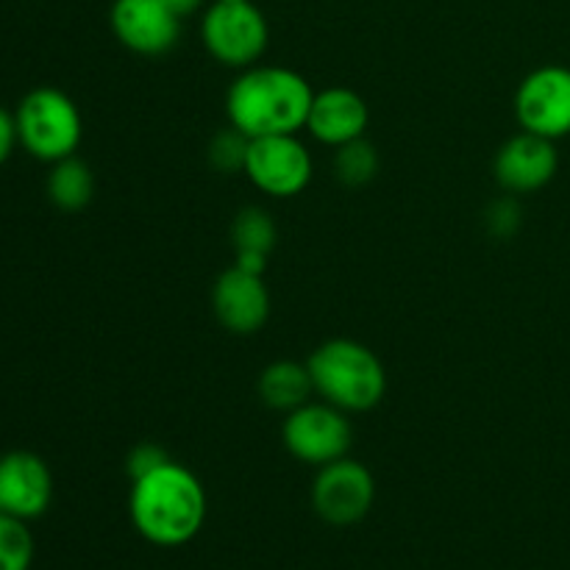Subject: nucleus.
<instances>
[{
	"instance_id": "ddd939ff",
	"label": "nucleus",
	"mask_w": 570,
	"mask_h": 570,
	"mask_svg": "<svg viewBox=\"0 0 570 570\" xmlns=\"http://www.w3.org/2000/svg\"><path fill=\"white\" fill-rule=\"evenodd\" d=\"M53 501V476L42 456L11 451L0 456V512L20 521L45 515Z\"/></svg>"
},
{
	"instance_id": "6e6552de",
	"label": "nucleus",
	"mask_w": 570,
	"mask_h": 570,
	"mask_svg": "<svg viewBox=\"0 0 570 570\" xmlns=\"http://www.w3.org/2000/svg\"><path fill=\"white\" fill-rule=\"evenodd\" d=\"M376 482L362 462L334 460L317 471L312 484V507L328 527H354L371 512Z\"/></svg>"
},
{
	"instance_id": "39448f33",
	"label": "nucleus",
	"mask_w": 570,
	"mask_h": 570,
	"mask_svg": "<svg viewBox=\"0 0 570 570\" xmlns=\"http://www.w3.org/2000/svg\"><path fill=\"white\" fill-rule=\"evenodd\" d=\"M206 50L220 65L248 70L265 56L271 28L265 14L250 0L245 3H212L200 20Z\"/></svg>"
},
{
	"instance_id": "b1692460",
	"label": "nucleus",
	"mask_w": 570,
	"mask_h": 570,
	"mask_svg": "<svg viewBox=\"0 0 570 570\" xmlns=\"http://www.w3.org/2000/svg\"><path fill=\"white\" fill-rule=\"evenodd\" d=\"M159 3H165L167 9L178 17V20H184V17L195 14V11L204 6V0H159Z\"/></svg>"
},
{
	"instance_id": "2eb2a0df",
	"label": "nucleus",
	"mask_w": 570,
	"mask_h": 570,
	"mask_svg": "<svg viewBox=\"0 0 570 570\" xmlns=\"http://www.w3.org/2000/svg\"><path fill=\"white\" fill-rule=\"evenodd\" d=\"M276 223L259 206H248L234 217L232 245H234V265L243 271L262 273L267 271V256L276 245Z\"/></svg>"
},
{
	"instance_id": "393cba45",
	"label": "nucleus",
	"mask_w": 570,
	"mask_h": 570,
	"mask_svg": "<svg viewBox=\"0 0 570 570\" xmlns=\"http://www.w3.org/2000/svg\"><path fill=\"white\" fill-rule=\"evenodd\" d=\"M217 3H245V0H217Z\"/></svg>"
},
{
	"instance_id": "f03ea898",
	"label": "nucleus",
	"mask_w": 570,
	"mask_h": 570,
	"mask_svg": "<svg viewBox=\"0 0 570 570\" xmlns=\"http://www.w3.org/2000/svg\"><path fill=\"white\" fill-rule=\"evenodd\" d=\"M312 100L315 92L301 72L278 65H254L228 87L226 115L248 139L298 134L309 120Z\"/></svg>"
},
{
	"instance_id": "f3484780",
	"label": "nucleus",
	"mask_w": 570,
	"mask_h": 570,
	"mask_svg": "<svg viewBox=\"0 0 570 570\" xmlns=\"http://www.w3.org/2000/svg\"><path fill=\"white\" fill-rule=\"evenodd\" d=\"M95 181L89 167L76 156L53 161V170L48 176V195L61 212H81L92 200Z\"/></svg>"
},
{
	"instance_id": "7ed1b4c3",
	"label": "nucleus",
	"mask_w": 570,
	"mask_h": 570,
	"mask_svg": "<svg viewBox=\"0 0 570 570\" xmlns=\"http://www.w3.org/2000/svg\"><path fill=\"white\" fill-rule=\"evenodd\" d=\"M312 387L326 404L343 412H367L382 404L387 393V373L376 351L356 340H328L312 351Z\"/></svg>"
},
{
	"instance_id": "4468645a",
	"label": "nucleus",
	"mask_w": 570,
	"mask_h": 570,
	"mask_svg": "<svg viewBox=\"0 0 570 570\" xmlns=\"http://www.w3.org/2000/svg\"><path fill=\"white\" fill-rule=\"evenodd\" d=\"M367 122H371V111L360 92L348 87H328L315 92L306 128L317 142L340 148V145L365 137Z\"/></svg>"
},
{
	"instance_id": "9b49d317",
	"label": "nucleus",
	"mask_w": 570,
	"mask_h": 570,
	"mask_svg": "<svg viewBox=\"0 0 570 570\" xmlns=\"http://www.w3.org/2000/svg\"><path fill=\"white\" fill-rule=\"evenodd\" d=\"M212 309L220 326L232 334H256L271 317V289L265 276L232 265L217 276Z\"/></svg>"
},
{
	"instance_id": "dca6fc26",
	"label": "nucleus",
	"mask_w": 570,
	"mask_h": 570,
	"mask_svg": "<svg viewBox=\"0 0 570 570\" xmlns=\"http://www.w3.org/2000/svg\"><path fill=\"white\" fill-rule=\"evenodd\" d=\"M256 390H259V399L265 401L271 410L282 412L298 410V406H304L306 401H309V395L315 393L309 367L293 360H282L267 365L265 371H262Z\"/></svg>"
},
{
	"instance_id": "0eeeda50",
	"label": "nucleus",
	"mask_w": 570,
	"mask_h": 570,
	"mask_svg": "<svg viewBox=\"0 0 570 570\" xmlns=\"http://www.w3.org/2000/svg\"><path fill=\"white\" fill-rule=\"evenodd\" d=\"M245 176L271 198H293L312 181V156L295 134L248 139Z\"/></svg>"
},
{
	"instance_id": "a211bd4d",
	"label": "nucleus",
	"mask_w": 570,
	"mask_h": 570,
	"mask_svg": "<svg viewBox=\"0 0 570 570\" xmlns=\"http://www.w3.org/2000/svg\"><path fill=\"white\" fill-rule=\"evenodd\" d=\"M334 173L345 187H365L379 173V154L365 137L340 145L334 154Z\"/></svg>"
},
{
	"instance_id": "4be33fe9",
	"label": "nucleus",
	"mask_w": 570,
	"mask_h": 570,
	"mask_svg": "<svg viewBox=\"0 0 570 570\" xmlns=\"http://www.w3.org/2000/svg\"><path fill=\"white\" fill-rule=\"evenodd\" d=\"M518 217H521L518 206L512 204V200H501V204H495L493 212H490V228L507 237V234H512L518 228Z\"/></svg>"
},
{
	"instance_id": "f257e3e1",
	"label": "nucleus",
	"mask_w": 570,
	"mask_h": 570,
	"mask_svg": "<svg viewBox=\"0 0 570 570\" xmlns=\"http://www.w3.org/2000/svg\"><path fill=\"white\" fill-rule=\"evenodd\" d=\"M128 515L148 543L176 549L204 529L206 490L189 468L170 460L145 476L131 479Z\"/></svg>"
},
{
	"instance_id": "6ab92c4d",
	"label": "nucleus",
	"mask_w": 570,
	"mask_h": 570,
	"mask_svg": "<svg viewBox=\"0 0 570 570\" xmlns=\"http://www.w3.org/2000/svg\"><path fill=\"white\" fill-rule=\"evenodd\" d=\"M33 534L26 521L0 512V570H31Z\"/></svg>"
},
{
	"instance_id": "aec40b11",
	"label": "nucleus",
	"mask_w": 570,
	"mask_h": 570,
	"mask_svg": "<svg viewBox=\"0 0 570 570\" xmlns=\"http://www.w3.org/2000/svg\"><path fill=\"white\" fill-rule=\"evenodd\" d=\"M245 156H248V137L239 134L237 128L228 126L226 131L215 134L209 145V161L220 173H239L245 170Z\"/></svg>"
},
{
	"instance_id": "1a4fd4ad",
	"label": "nucleus",
	"mask_w": 570,
	"mask_h": 570,
	"mask_svg": "<svg viewBox=\"0 0 570 570\" xmlns=\"http://www.w3.org/2000/svg\"><path fill=\"white\" fill-rule=\"evenodd\" d=\"M515 117L523 131L546 139L570 134V70L546 65L529 72L515 92Z\"/></svg>"
},
{
	"instance_id": "5701e85b",
	"label": "nucleus",
	"mask_w": 570,
	"mask_h": 570,
	"mask_svg": "<svg viewBox=\"0 0 570 570\" xmlns=\"http://www.w3.org/2000/svg\"><path fill=\"white\" fill-rule=\"evenodd\" d=\"M17 142H20V139H17L14 115H9L6 109H0V165H6V161H9L11 150H14Z\"/></svg>"
},
{
	"instance_id": "f8f14e48",
	"label": "nucleus",
	"mask_w": 570,
	"mask_h": 570,
	"mask_svg": "<svg viewBox=\"0 0 570 570\" xmlns=\"http://www.w3.org/2000/svg\"><path fill=\"white\" fill-rule=\"evenodd\" d=\"M560 167L554 139L521 131L507 139L495 154V181L512 195H529L543 189Z\"/></svg>"
},
{
	"instance_id": "412c9836",
	"label": "nucleus",
	"mask_w": 570,
	"mask_h": 570,
	"mask_svg": "<svg viewBox=\"0 0 570 570\" xmlns=\"http://www.w3.org/2000/svg\"><path fill=\"white\" fill-rule=\"evenodd\" d=\"M165 462H170V456H167L159 445L142 443V445H137L131 454H128V462H126L128 476L139 479V476H145V473L156 471L159 465H165Z\"/></svg>"
},
{
	"instance_id": "20e7f679",
	"label": "nucleus",
	"mask_w": 570,
	"mask_h": 570,
	"mask_svg": "<svg viewBox=\"0 0 570 570\" xmlns=\"http://www.w3.org/2000/svg\"><path fill=\"white\" fill-rule=\"evenodd\" d=\"M14 122L22 148L50 165L72 156L81 145V111L61 89H31L17 106Z\"/></svg>"
},
{
	"instance_id": "9d476101",
	"label": "nucleus",
	"mask_w": 570,
	"mask_h": 570,
	"mask_svg": "<svg viewBox=\"0 0 570 570\" xmlns=\"http://www.w3.org/2000/svg\"><path fill=\"white\" fill-rule=\"evenodd\" d=\"M109 22L122 48L139 56L170 53L181 37V20L159 0H115Z\"/></svg>"
},
{
	"instance_id": "423d86ee",
	"label": "nucleus",
	"mask_w": 570,
	"mask_h": 570,
	"mask_svg": "<svg viewBox=\"0 0 570 570\" xmlns=\"http://www.w3.org/2000/svg\"><path fill=\"white\" fill-rule=\"evenodd\" d=\"M282 438L295 460L304 462V465L323 468L328 462L348 456L354 429H351L345 412L337 406L326 404V401H321V404L306 401L298 410L287 412Z\"/></svg>"
}]
</instances>
